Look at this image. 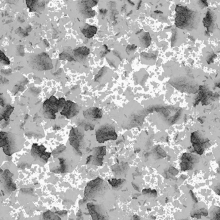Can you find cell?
Returning a JSON list of instances; mask_svg holds the SVG:
<instances>
[{"instance_id":"1","label":"cell","mask_w":220,"mask_h":220,"mask_svg":"<svg viewBox=\"0 0 220 220\" xmlns=\"http://www.w3.org/2000/svg\"><path fill=\"white\" fill-rule=\"evenodd\" d=\"M175 10V25L178 28L187 30L196 29L200 19L198 12L183 5H177Z\"/></svg>"},{"instance_id":"2","label":"cell","mask_w":220,"mask_h":220,"mask_svg":"<svg viewBox=\"0 0 220 220\" xmlns=\"http://www.w3.org/2000/svg\"><path fill=\"white\" fill-rule=\"evenodd\" d=\"M44 116L46 118L54 119L56 114L60 110L59 100L55 96H52L48 99H46L43 103Z\"/></svg>"},{"instance_id":"3","label":"cell","mask_w":220,"mask_h":220,"mask_svg":"<svg viewBox=\"0 0 220 220\" xmlns=\"http://www.w3.org/2000/svg\"><path fill=\"white\" fill-rule=\"evenodd\" d=\"M191 142L195 152L199 155H202L209 143L207 138H204L198 131L193 132L191 134Z\"/></svg>"},{"instance_id":"4","label":"cell","mask_w":220,"mask_h":220,"mask_svg":"<svg viewBox=\"0 0 220 220\" xmlns=\"http://www.w3.org/2000/svg\"><path fill=\"white\" fill-rule=\"evenodd\" d=\"M117 138V135L114 127L106 125L102 126L96 132V139L98 143H103L108 140H115Z\"/></svg>"},{"instance_id":"5","label":"cell","mask_w":220,"mask_h":220,"mask_svg":"<svg viewBox=\"0 0 220 220\" xmlns=\"http://www.w3.org/2000/svg\"><path fill=\"white\" fill-rule=\"evenodd\" d=\"M198 96L196 99V105H198L199 102H202V105H207L214 102L218 98L219 95L217 93H214L210 91L205 86H199L198 89Z\"/></svg>"},{"instance_id":"6","label":"cell","mask_w":220,"mask_h":220,"mask_svg":"<svg viewBox=\"0 0 220 220\" xmlns=\"http://www.w3.org/2000/svg\"><path fill=\"white\" fill-rule=\"evenodd\" d=\"M83 138V133L79 130L77 128H72L70 130V138L69 141L70 145L73 146L79 154H81V152L80 151V144L81 143V141Z\"/></svg>"},{"instance_id":"7","label":"cell","mask_w":220,"mask_h":220,"mask_svg":"<svg viewBox=\"0 0 220 220\" xmlns=\"http://www.w3.org/2000/svg\"><path fill=\"white\" fill-rule=\"evenodd\" d=\"M198 162V159L196 156L189 153H184L181 158L180 167L182 170L185 171L192 169Z\"/></svg>"},{"instance_id":"8","label":"cell","mask_w":220,"mask_h":220,"mask_svg":"<svg viewBox=\"0 0 220 220\" xmlns=\"http://www.w3.org/2000/svg\"><path fill=\"white\" fill-rule=\"evenodd\" d=\"M79 112V107L76 103L71 101H66L61 111V114L67 118H71L77 115Z\"/></svg>"},{"instance_id":"9","label":"cell","mask_w":220,"mask_h":220,"mask_svg":"<svg viewBox=\"0 0 220 220\" xmlns=\"http://www.w3.org/2000/svg\"><path fill=\"white\" fill-rule=\"evenodd\" d=\"M216 17L214 12L210 10L206 11L205 18L203 19V24L208 32H212L214 30L216 25Z\"/></svg>"},{"instance_id":"10","label":"cell","mask_w":220,"mask_h":220,"mask_svg":"<svg viewBox=\"0 0 220 220\" xmlns=\"http://www.w3.org/2000/svg\"><path fill=\"white\" fill-rule=\"evenodd\" d=\"M102 182L103 180L100 178H98L94 180H92V181L89 182L87 186H86L84 190V195L86 198H91L93 195H94V194L100 187V186L101 185Z\"/></svg>"},{"instance_id":"11","label":"cell","mask_w":220,"mask_h":220,"mask_svg":"<svg viewBox=\"0 0 220 220\" xmlns=\"http://www.w3.org/2000/svg\"><path fill=\"white\" fill-rule=\"evenodd\" d=\"M106 155V146L97 147L95 149V156H90L88 158V161L91 162L93 164L96 165H102L103 157Z\"/></svg>"},{"instance_id":"12","label":"cell","mask_w":220,"mask_h":220,"mask_svg":"<svg viewBox=\"0 0 220 220\" xmlns=\"http://www.w3.org/2000/svg\"><path fill=\"white\" fill-rule=\"evenodd\" d=\"M84 116L90 120H95L97 119H101L102 116V112L101 109L97 107H92L88 110L84 111Z\"/></svg>"},{"instance_id":"13","label":"cell","mask_w":220,"mask_h":220,"mask_svg":"<svg viewBox=\"0 0 220 220\" xmlns=\"http://www.w3.org/2000/svg\"><path fill=\"white\" fill-rule=\"evenodd\" d=\"M88 209L89 210L90 214H91L93 219H102L104 218L100 214L99 209H98V206L93 205V203H88L87 205Z\"/></svg>"},{"instance_id":"14","label":"cell","mask_w":220,"mask_h":220,"mask_svg":"<svg viewBox=\"0 0 220 220\" xmlns=\"http://www.w3.org/2000/svg\"><path fill=\"white\" fill-rule=\"evenodd\" d=\"M97 29L94 26H88V28H86L81 30L83 34L88 38H91L95 34Z\"/></svg>"},{"instance_id":"15","label":"cell","mask_w":220,"mask_h":220,"mask_svg":"<svg viewBox=\"0 0 220 220\" xmlns=\"http://www.w3.org/2000/svg\"><path fill=\"white\" fill-rule=\"evenodd\" d=\"M73 54L77 57L86 56L90 54V49L86 46H81L73 50Z\"/></svg>"},{"instance_id":"16","label":"cell","mask_w":220,"mask_h":220,"mask_svg":"<svg viewBox=\"0 0 220 220\" xmlns=\"http://www.w3.org/2000/svg\"><path fill=\"white\" fill-rule=\"evenodd\" d=\"M199 210L192 211L191 213V216L192 218H196L198 219L201 218V216H207L208 215V211L206 209H198Z\"/></svg>"},{"instance_id":"17","label":"cell","mask_w":220,"mask_h":220,"mask_svg":"<svg viewBox=\"0 0 220 220\" xmlns=\"http://www.w3.org/2000/svg\"><path fill=\"white\" fill-rule=\"evenodd\" d=\"M151 41V36L148 32L145 33V34L142 36L141 42L142 45L145 46V47H148V46L150 45Z\"/></svg>"},{"instance_id":"18","label":"cell","mask_w":220,"mask_h":220,"mask_svg":"<svg viewBox=\"0 0 220 220\" xmlns=\"http://www.w3.org/2000/svg\"><path fill=\"white\" fill-rule=\"evenodd\" d=\"M14 110V107H13V106H12L10 105H7L6 106L5 110L2 114L5 121H8L9 119V117H10V115L12 114V112Z\"/></svg>"},{"instance_id":"19","label":"cell","mask_w":220,"mask_h":220,"mask_svg":"<svg viewBox=\"0 0 220 220\" xmlns=\"http://www.w3.org/2000/svg\"><path fill=\"white\" fill-rule=\"evenodd\" d=\"M211 214L213 219H220V208L218 206H214L211 210Z\"/></svg>"},{"instance_id":"20","label":"cell","mask_w":220,"mask_h":220,"mask_svg":"<svg viewBox=\"0 0 220 220\" xmlns=\"http://www.w3.org/2000/svg\"><path fill=\"white\" fill-rule=\"evenodd\" d=\"M124 182H125V180L122 179H112L111 180H108V182L110 183V184L113 186V188H117L118 186L122 185V183Z\"/></svg>"},{"instance_id":"21","label":"cell","mask_w":220,"mask_h":220,"mask_svg":"<svg viewBox=\"0 0 220 220\" xmlns=\"http://www.w3.org/2000/svg\"><path fill=\"white\" fill-rule=\"evenodd\" d=\"M43 219H60V218L55 215L54 213L51 211H47L43 214Z\"/></svg>"},{"instance_id":"22","label":"cell","mask_w":220,"mask_h":220,"mask_svg":"<svg viewBox=\"0 0 220 220\" xmlns=\"http://www.w3.org/2000/svg\"><path fill=\"white\" fill-rule=\"evenodd\" d=\"M0 62L4 65H9L10 63V59L6 56L4 52L0 50Z\"/></svg>"},{"instance_id":"23","label":"cell","mask_w":220,"mask_h":220,"mask_svg":"<svg viewBox=\"0 0 220 220\" xmlns=\"http://www.w3.org/2000/svg\"><path fill=\"white\" fill-rule=\"evenodd\" d=\"M38 0H26V6L30 9V11H33L34 10L35 6L37 5Z\"/></svg>"},{"instance_id":"24","label":"cell","mask_w":220,"mask_h":220,"mask_svg":"<svg viewBox=\"0 0 220 220\" xmlns=\"http://www.w3.org/2000/svg\"><path fill=\"white\" fill-rule=\"evenodd\" d=\"M60 59H67V60H68V61H70V62L75 60L70 54H68V53H65V52H63L61 54H60Z\"/></svg>"},{"instance_id":"25","label":"cell","mask_w":220,"mask_h":220,"mask_svg":"<svg viewBox=\"0 0 220 220\" xmlns=\"http://www.w3.org/2000/svg\"><path fill=\"white\" fill-rule=\"evenodd\" d=\"M216 58V55L215 54H214V53H212L211 54H210L207 56L206 60L209 64H210V63H212L213 62H214V60Z\"/></svg>"},{"instance_id":"26","label":"cell","mask_w":220,"mask_h":220,"mask_svg":"<svg viewBox=\"0 0 220 220\" xmlns=\"http://www.w3.org/2000/svg\"><path fill=\"white\" fill-rule=\"evenodd\" d=\"M197 2L202 9L207 7L208 6V3L206 2V0H197Z\"/></svg>"},{"instance_id":"27","label":"cell","mask_w":220,"mask_h":220,"mask_svg":"<svg viewBox=\"0 0 220 220\" xmlns=\"http://www.w3.org/2000/svg\"><path fill=\"white\" fill-rule=\"evenodd\" d=\"M141 56H142L143 58H146L147 59H155V58H156L155 55L152 54H148V53H145V52H143L142 54H141Z\"/></svg>"},{"instance_id":"28","label":"cell","mask_w":220,"mask_h":220,"mask_svg":"<svg viewBox=\"0 0 220 220\" xmlns=\"http://www.w3.org/2000/svg\"><path fill=\"white\" fill-rule=\"evenodd\" d=\"M3 152H5V154L7 156H11L12 153L10 151V148L9 145H6V146H3Z\"/></svg>"},{"instance_id":"29","label":"cell","mask_w":220,"mask_h":220,"mask_svg":"<svg viewBox=\"0 0 220 220\" xmlns=\"http://www.w3.org/2000/svg\"><path fill=\"white\" fill-rule=\"evenodd\" d=\"M143 194L145 195L148 194H153L155 196L156 195V192L155 190H151V189H144L143 191Z\"/></svg>"},{"instance_id":"30","label":"cell","mask_w":220,"mask_h":220,"mask_svg":"<svg viewBox=\"0 0 220 220\" xmlns=\"http://www.w3.org/2000/svg\"><path fill=\"white\" fill-rule=\"evenodd\" d=\"M137 49V46H135V45H128L127 49H126V51H127L128 54H129L130 52H134L135 50Z\"/></svg>"},{"instance_id":"31","label":"cell","mask_w":220,"mask_h":220,"mask_svg":"<svg viewBox=\"0 0 220 220\" xmlns=\"http://www.w3.org/2000/svg\"><path fill=\"white\" fill-rule=\"evenodd\" d=\"M9 144L8 138L5 139H0V147H3L6 145Z\"/></svg>"},{"instance_id":"32","label":"cell","mask_w":220,"mask_h":220,"mask_svg":"<svg viewBox=\"0 0 220 220\" xmlns=\"http://www.w3.org/2000/svg\"><path fill=\"white\" fill-rule=\"evenodd\" d=\"M214 192L216 193V194L219 196H220V183L218 184L214 188Z\"/></svg>"},{"instance_id":"33","label":"cell","mask_w":220,"mask_h":220,"mask_svg":"<svg viewBox=\"0 0 220 220\" xmlns=\"http://www.w3.org/2000/svg\"><path fill=\"white\" fill-rule=\"evenodd\" d=\"M8 134L5 132H0V139L7 138Z\"/></svg>"},{"instance_id":"34","label":"cell","mask_w":220,"mask_h":220,"mask_svg":"<svg viewBox=\"0 0 220 220\" xmlns=\"http://www.w3.org/2000/svg\"><path fill=\"white\" fill-rule=\"evenodd\" d=\"M2 73H3V74H5V75H9L10 73L12 72V70L11 69H7V70H1Z\"/></svg>"},{"instance_id":"35","label":"cell","mask_w":220,"mask_h":220,"mask_svg":"<svg viewBox=\"0 0 220 220\" xmlns=\"http://www.w3.org/2000/svg\"><path fill=\"white\" fill-rule=\"evenodd\" d=\"M0 105H1L2 106H3V107H4V106H5L4 99L2 96H0Z\"/></svg>"},{"instance_id":"36","label":"cell","mask_w":220,"mask_h":220,"mask_svg":"<svg viewBox=\"0 0 220 220\" xmlns=\"http://www.w3.org/2000/svg\"><path fill=\"white\" fill-rule=\"evenodd\" d=\"M190 192L191 193V196H192V199H193V200H194V202H196V203H197L198 202V200H197V199H196V198L195 197V196L194 195V193H193L191 190L190 191Z\"/></svg>"},{"instance_id":"37","label":"cell","mask_w":220,"mask_h":220,"mask_svg":"<svg viewBox=\"0 0 220 220\" xmlns=\"http://www.w3.org/2000/svg\"><path fill=\"white\" fill-rule=\"evenodd\" d=\"M56 213L57 214H59V215H63L64 214H66V213H67V212L63 210V211H57Z\"/></svg>"},{"instance_id":"38","label":"cell","mask_w":220,"mask_h":220,"mask_svg":"<svg viewBox=\"0 0 220 220\" xmlns=\"http://www.w3.org/2000/svg\"><path fill=\"white\" fill-rule=\"evenodd\" d=\"M100 11H101V14H106V11H107V10H101Z\"/></svg>"},{"instance_id":"39","label":"cell","mask_w":220,"mask_h":220,"mask_svg":"<svg viewBox=\"0 0 220 220\" xmlns=\"http://www.w3.org/2000/svg\"><path fill=\"white\" fill-rule=\"evenodd\" d=\"M215 85H216V86H217V87H218V88H220V81H219V82L216 83Z\"/></svg>"},{"instance_id":"40","label":"cell","mask_w":220,"mask_h":220,"mask_svg":"<svg viewBox=\"0 0 220 220\" xmlns=\"http://www.w3.org/2000/svg\"><path fill=\"white\" fill-rule=\"evenodd\" d=\"M155 12H156V13H162V12H160V11H159V10H157V11H155Z\"/></svg>"},{"instance_id":"41","label":"cell","mask_w":220,"mask_h":220,"mask_svg":"<svg viewBox=\"0 0 220 220\" xmlns=\"http://www.w3.org/2000/svg\"><path fill=\"white\" fill-rule=\"evenodd\" d=\"M3 172V170H2V169H0V173H2Z\"/></svg>"},{"instance_id":"42","label":"cell","mask_w":220,"mask_h":220,"mask_svg":"<svg viewBox=\"0 0 220 220\" xmlns=\"http://www.w3.org/2000/svg\"><path fill=\"white\" fill-rule=\"evenodd\" d=\"M219 168H220V163H219Z\"/></svg>"}]
</instances>
